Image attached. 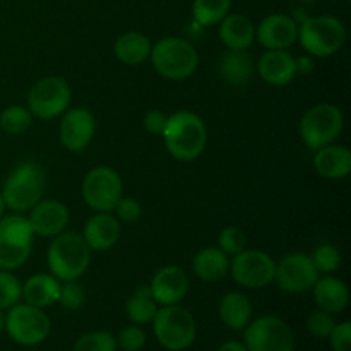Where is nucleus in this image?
I'll return each mask as SVG.
<instances>
[{"label": "nucleus", "mask_w": 351, "mask_h": 351, "mask_svg": "<svg viewBox=\"0 0 351 351\" xmlns=\"http://www.w3.org/2000/svg\"><path fill=\"white\" fill-rule=\"evenodd\" d=\"M151 324L160 345L168 351H184L195 341L197 326L194 315L178 304L158 308Z\"/></svg>", "instance_id": "obj_5"}, {"label": "nucleus", "mask_w": 351, "mask_h": 351, "mask_svg": "<svg viewBox=\"0 0 351 351\" xmlns=\"http://www.w3.org/2000/svg\"><path fill=\"white\" fill-rule=\"evenodd\" d=\"M257 74L271 86H287L297 75L295 57L287 50H267L257 62Z\"/></svg>", "instance_id": "obj_18"}, {"label": "nucleus", "mask_w": 351, "mask_h": 351, "mask_svg": "<svg viewBox=\"0 0 351 351\" xmlns=\"http://www.w3.org/2000/svg\"><path fill=\"white\" fill-rule=\"evenodd\" d=\"M153 67L160 75L173 81L191 77L199 64V55L194 45L182 38H163L151 48Z\"/></svg>", "instance_id": "obj_6"}, {"label": "nucleus", "mask_w": 351, "mask_h": 351, "mask_svg": "<svg viewBox=\"0 0 351 351\" xmlns=\"http://www.w3.org/2000/svg\"><path fill=\"white\" fill-rule=\"evenodd\" d=\"M45 171L34 161H26L14 168L5 178L2 187V197L5 208L14 213H26L41 201L45 194Z\"/></svg>", "instance_id": "obj_3"}, {"label": "nucleus", "mask_w": 351, "mask_h": 351, "mask_svg": "<svg viewBox=\"0 0 351 351\" xmlns=\"http://www.w3.org/2000/svg\"><path fill=\"white\" fill-rule=\"evenodd\" d=\"M218 351H249L245 348V345L240 341H235V339H230V341H225L221 346H219Z\"/></svg>", "instance_id": "obj_43"}, {"label": "nucleus", "mask_w": 351, "mask_h": 351, "mask_svg": "<svg viewBox=\"0 0 351 351\" xmlns=\"http://www.w3.org/2000/svg\"><path fill=\"white\" fill-rule=\"evenodd\" d=\"M295 65H297V74H311L314 71L312 55H302V57L295 58Z\"/></svg>", "instance_id": "obj_42"}, {"label": "nucleus", "mask_w": 351, "mask_h": 351, "mask_svg": "<svg viewBox=\"0 0 351 351\" xmlns=\"http://www.w3.org/2000/svg\"><path fill=\"white\" fill-rule=\"evenodd\" d=\"M31 249L19 247L0 237V269L14 271L23 266L29 257Z\"/></svg>", "instance_id": "obj_33"}, {"label": "nucleus", "mask_w": 351, "mask_h": 351, "mask_svg": "<svg viewBox=\"0 0 351 351\" xmlns=\"http://www.w3.org/2000/svg\"><path fill=\"white\" fill-rule=\"evenodd\" d=\"M34 235L38 237H57L69 225V209L64 202L57 199L40 201L27 216Z\"/></svg>", "instance_id": "obj_17"}, {"label": "nucleus", "mask_w": 351, "mask_h": 351, "mask_svg": "<svg viewBox=\"0 0 351 351\" xmlns=\"http://www.w3.org/2000/svg\"><path fill=\"white\" fill-rule=\"evenodd\" d=\"M329 341L335 351H351V324L341 322L336 324L329 335Z\"/></svg>", "instance_id": "obj_40"}, {"label": "nucleus", "mask_w": 351, "mask_h": 351, "mask_svg": "<svg viewBox=\"0 0 351 351\" xmlns=\"http://www.w3.org/2000/svg\"><path fill=\"white\" fill-rule=\"evenodd\" d=\"M335 326L336 321L332 314H328L324 311H315L307 317V331L319 339L329 338Z\"/></svg>", "instance_id": "obj_37"}, {"label": "nucleus", "mask_w": 351, "mask_h": 351, "mask_svg": "<svg viewBox=\"0 0 351 351\" xmlns=\"http://www.w3.org/2000/svg\"><path fill=\"white\" fill-rule=\"evenodd\" d=\"M23 298V285L10 271L0 269V308L14 307Z\"/></svg>", "instance_id": "obj_34"}, {"label": "nucleus", "mask_w": 351, "mask_h": 351, "mask_svg": "<svg viewBox=\"0 0 351 351\" xmlns=\"http://www.w3.org/2000/svg\"><path fill=\"white\" fill-rule=\"evenodd\" d=\"M314 168L321 177L329 180L346 178L351 171V153L348 147L328 144L315 149Z\"/></svg>", "instance_id": "obj_21"}, {"label": "nucleus", "mask_w": 351, "mask_h": 351, "mask_svg": "<svg viewBox=\"0 0 351 351\" xmlns=\"http://www.w3.org/2000/svg\"><path fill=\"white\" fill-rule=\"evenodd\" d=\"M72 351H117V338L106 331L88 332L74 343Z\"/></svg>", "instance_id": "obj_31"}, {"label": "nucleus", "mask_w": 351, "mask_h": 351, "mask_svg": "<svg viewBox=\"0 0 351 351\" xmlns=\"http://www.w3.org/2000/svg\"><path fill=\"white\" fill-rule=\"evenodd\" d=\"M57 302L67 311H77L84 305L86 293L77 281H64V285H60V293H58Z\"/></svg>", "instance_id": "obj_35"}, {"label": "nucleus", "mask_w": 351, "mask_h": 351, "mask_svg": "<svg viewBox=\"0 0 351 351\" xmlns=\"http://www.w3.org/2000/svg\"><path fill=\"white\" fill-rule=\"evenodd\" d=\"M71 86L65 79L50 75L43 77L29 89L27 108L33 117L40 120H50L64 115L71 105Z\"/></svg>", "instance_id": "obj_10"}, {"label": "nucleus", "mask_w": 351, "mask_h": 351, "mask_svg": "<svg viewBox=\"0 0 351 351\" xmlns=\"http://www.w3.org/2000/svg\"><path fill=\"white\" fill-rule=\"evenodd\" d=\"M276 263L263 250H245L235 254L230 261V273L237 285L250 290L264 288L274 280Z\"/></svg>", "instance_id": "obj_12"}, {"label": "nucleus", "mask_w": 351, "mask_h": 351, "mask_svg": "<svg viewBox=\"0 0 351 351\" xmlns=\"http://www.w3.org/2000/svg\"><path fill=\"white\" fill-rule=\"evenodd\" d=\"M3 324H5V315L2 314V308H0V332L3 331Z\"/></svg>", "instance_id": "obj_45"}, {"label": "nucleus", "mask_w": 351, "mask_h": 351, "mask_svg": "<svg viewBox=\"0 0 351 351\" xmlns=\"http://www.w3.org/2000/svg\"><path fill=\"white\" fill-rule=\"evenodd\" d=\"M219 38L228 50H247L256 41V26L243 14H228L219 23Z\"/></svg>", "instance_id": "obj_22"}, {"label": "nucleus", "mask_w": 351, "mask_h": 351, "mask_svg": "<svg viewBox=\"0 0 351 351\" xmlns=\"http://www.w3.org/2000/svg\"><path fill=\"white\" fill-rule=\"evenodd\" d=\"M156 311L158 304L153 298L149 285H137L125 304L127 317L137 326L149 324V322H153Z\"/></svg>", "instance_id": "obj_28"}, {"label": "nucleus", "mask_w": 351, "mask_h": 351, "mask_svg": "<svg viewBox=\"0 0 351 351\" xmlns=\"http://www.w3.org/2000/svg\"><path fill=\"white\" fill-rule=\"evenodd\" d=\"M60 293V281L51 274H34L23 285V298L26 304L38 308H47L57 304Z\"/></svg>", "instance_id": "obj_23"}, {"label": "nucleus", "mask_w": 351, "mask_h": 351, "mask_svg": "<svg viewBox=\"0 0 351 351\" xmlns=\"http://www.w3.org/2000/svg\"><path fill=\"white\" fill-rule=\"evenodd\" d=\"M47 263L51 276L58 281H77L88 271L91 263V249L82 235L64 230L53 237V242L48 247Z\"/></svg>", "instance_id": "obj_2"}, {"label": "nucleus", "mask_w": 351, "mask_h": 351, "mask_svg": "<svg viewBox=\"0 0 351 351\" xmlns=\"http://www.w3.org/2000/svg\"><path fill=\"white\" fill-rule=\"evenodd\" d=\"M230 9H232V0H194L192 3L195 23L204 27L221 23L230 14Z\"/></svg>", "instance_id": "obj_29"}, {"label": "nucleus", "mask_w": 351, "mask_h": 351, "mask_svg": "<svg viewBox=\"0 0 351 351\" xmlns=\"http://www.w3.org/2000/svg\"><path fill=\"white\" fill-rule=\"evenodd\" d=\"M311 261L319 274H331L341 264V254H339L338 247L331 245V243H322L314 250Z\"/></svg>", "instance_id": "obj_32"}, {"label": "nucleus", "mask_w": 351, "mask_h": 351, "mask_svg": "<svg viewBox=\"0 0 351 351\" xmlns=\"http://www.w3.org/2000/svg\"><path fill=\"white\" fill-rule=\"evenodd\" d=\"M117 216L119 221L123 223H136L143 215V208H141L139 201L134 197H120V201L115 206Z\"/></svg>", "instance_id": "obj_39"}, {"label": "nucleus", "mask_w": 351, "mask_h": 351, "mask_svg": "<svg viewBox=\"0 0 351 351\" xmlns=\"http://www.w3.org/2000/svg\"><path fill=\"white\" fill-rule=\"evenodd\" d=\"M82 239L89 249L96 252L110 250L120 239V221L110 213H96L86 221Z\"/></svg>", "instance_id": "obj_19"}, {"label": "nucleus", "mask_w": 351, "mask_h": 351, "mask_svg": "<svg viewBox=\"0 0 351 351\" xmlns=\"http://www.w3.org/2000/svg\"><path fill=\"white\" fill-rule=\"evenodd\" d=\"M3 213H5V202H3L2 194H0V218L3 216Z\"/></svg>", "instance_id": "obj_44"}, {"label": "nucleus", "mask_w": 351, "mask_h": 351, "mask_svg": "<svg viewBox=\"0 0 351 351\" xmlns=\"http://www.w3.org/2000/svg\"><path fill=\"white\" fill-rule=\"evenodd\" d=\"M168 153L178 161H194L204 153L208 129L204 120L192 112H177L168 117L161 134Z\"/></svg>", "instance_id": "obj_1"}, {"label": "nucleus", "mask_w": 351, "mask_h": 351, "mask_svg": "<svg viewBox=\"0 0 351 351\" xmlns=\"http://www.w3.org/2000/svg\"><path fill=\"white\" fill-rule=\"evenodd\" d=\"M151 293L156 304L177 305L187 297L191 281L187 273L178 266H165L151 280Z\"/></svg>", "instance_id": "obj_15"}, {"label": "nucleus", "mask_w": 351, "mask_h": 351, "mask_svg": "<svg viewBox=\"0 0 351 351\" xmlns=\"http://www.w3.org/2000/svg\"><path fill=\"white\" fill-rule=\"evenodd\" d=\"M254 71V60L245 50H228L219 60V74L232 86L249 84Z\"/></svg>", "instance_id": "obj_26"}, {"label": "nucleus", "mask_w": 351, "mask_h": 351, "mask_svg": "<svg viewBox=\"0 0 351 351\" xmlns=\"http://www.w3.org/2000/svg\"><path fill=\"white\" fill-rule=\"evenodd\" d=\"M33 123V113L21 105H10L0 112V129L9 136H19L26 132Z\"/></svg>", "instance_id": "obj_30"}, {"label": "nucleus", "mask_w": 351, "mask_h": 351, "mask_svg": "<svg viewBox=\"0 0 351 351\" xmlns=\"http://www.w3.org/2000/svg\"><path fill=\"white\" fill-rule=\"evenodd\" d=\"M312 290H314V300L319 311H324L328 314H339L345 311L350 302V291L345 281L331 274L317 278Z\"/></svg>", "instance_id": "obj_20"}, {"label": "nucleus", "mask_w": 351, "mask_h": 351, "mask_svg": "<svg viewBox=\"0 0 351 351\" xmlns=\"http://www.w3.org/2000/svg\"><path fill=\"white\" fill-rule=\"evenodd\" d=\"M167 120L168 117L163 112H160V110H151L144 117V129L149 134H153V136H161L165 130V125H167Z\"/></svg>", "instance_id": "obj_41"}, {"label": "nucleus", "mask_w": 351, "mask_h": 351, "mask_svg": "<svg viewBox=\"0 0 351 351\" xmlns=\"http://www.w3.org/2000/svg\"><path fill=\"white\" fill-rule=\"evenodd\" d=\"M256 38L266 50H287L297 41L298 24L287 14H271L259 23Z\"/></svg>", "instance_id": "obj_16"}, {"label": "nucleus", "mask_w": 351, "mask_h": 351, "mask_svg": "<svg viewBox=\"0 0 351 351\" xmlns=\"http://www.w3.org/2000/svg\"><path fill=\"white\" fill-rule=\"evenodd\" d=\"M96 132V120L89 110H67L60 122V143L72 153H81L93 141Z\"/></svg>", "instance_id": "obj_14"}, {"label": "nucleus", "mask_w": 351, "mask_h": 351, "mask_svg": "<svg viewBox=\"0 0 351 351\" xmlns=\"http://www.w3.org/2000/svg\"><path fill=\"white\" fill-rule=\"evenodd\" d=\"M243 331V345L249 351H295L293 331L276 315L257 317Z\"/></svg>", "instance_id": "obj_9"}, {"label": "nucleus", "mask_w": 351, "mask_h": 351, "mask_svg": "<svg viewBox=\"0 0 351 351\" xmlns=\"http://www.w3.org/2000/svg\"><path fill=\"white\" fill-rule=\"evenodd\" d=\"M151 45L149 38L143 33H137V31H129V33H123L122 36H119V40L115 41V57L119 58L122 64L125 65H141L149 58L151 55Z\"/></svg>", "instance_id": "obj_27"}, {"label": "nucleus", "mask_w": 351, "mask_h": 351, "mask_svg": "<svg viewBox=\"0 0 351 351\" xmlns=\"http://www.w3.org/2000/svg\"><path fill=\"white\" fill-rule=\"evenodd\" d=\"M123 184L119 171L110 167L93 168L82 182V199L96 213H110L122 197Z\"/></svg>", "instance_id": "obj_11"}, {"label": "nucleus", "mask_w": 351, "mask_h": 351, "mask_svg": "<svg viewBox=\"0 0 351 351\" xmlns=\"http://www.w3.org/2000/svg\"><path fill=\"white\" fill-rule=\"evenodd\" d=\"M219 319L232 331H242L252 319V304L249 298L239 291L226 293L219 302Z\"/></svg>", "instance_id": "obj_25"}, {"label": "nucleus", "mask_w": 351, "mask_h": 351, "mask_svg": "<svg viewBox=\"0 0 351 351\" xmlns=\"http://www.w3.org/2000/svg\"><path fill=\"white\" fill-rule=\"evenodd\" d=\"M146 345V332L139 326H129L122 329L117 339V346H120L123 351H139Z\"/></svg>", "instance_id": "obj_38"}, {"label": "nucleus", "mask_w": 351, "mask_h": 351, "mask_svg": "<svg viewBox=\"0 0 351 351\" xmlns=\"http://www.w3.org/2000/svg\"><path fill=\"white\" fill-rule=\"evenodd\" d=\"M218 245L226 256H235L245 249V235L239 226H226L219 233Z\"/></svg>", "instance_id": "obj_36"}, {"label": "nucleus", "mask_w": 351, "mask_h": 351, "mask_svg": "<svg viewBox=\"0 0 351 351\" xmlns=\"http://www.w3.org/2000/svg\"><path fill=\"white\" fill-rule=\"evenodd\" d=\"M345 117L332 103H319L305 112L300 120V137L308 149L315 151L332 144L343 132Z\"/></svg>", "instance_id": "obj_7"}, {"label": "nucleus", "mask_w": 351, "mask_h": 351, "mask_svg": "<svg viewBox=\"0 0 351 351\" xmlns=\"http://www.w3.org/2000/svg\"><path fill=\"white\" fill-rule=\"evenodd\" d=\"M3 329L14 343L23 346H36L48 338L51 322L43 308L29 304H16L5 315Z\"/></svg>", "instance_id": "obj_8"}, {"label": "nucleus", "mask_w": 351, "mask_h": 351, "mask_svg": "<svg viewBox=\"0 0 351 351\" xmlns=\"http://www.w3.org/2000/svg\"><path fill=\"white\" fill-rule=\"evenodd\" d=\"M298 41L312 57H331L346 41V27L335 16H308L298 24Z\"/></svg>", "instance_id": "obj_4"}, {"label": "nucleus", "mask_w": 351, "mask_h": 351, "mask_svg": "<svg viewBox=\"0 0 351 351\" xmlns=\"http://www.w3.org/2000/svg\"><path fill=\"white\" fill-rule=\"evenodd\" d=\"M319 273L312 264L311 256L304 252H291L285 256L274 269L278 288L287 293H305L312 290Z\"/></svg>", "instance_id": "obj_13"}, {"label": "nucleus", "mask_w": 351, "mask_h": 351, "mask_svg": "<svg viewBox=\"0 0 351 351\" xmlns=\"http://www.w3.org/2000/svg\"><path fill=\"white\" fill-rule=\"evenodd\" d=\"M298 2H302V3H314V2H317V0H298Z\"/></svg>", "instance_id": "obj_46"}, {"label": "nucleus", "mask_w": 351, "mask_h": 351, "mask_svg": "<svg viewBox=\"0 0 351 351\" xmlns=\"http://www.w3.org/2000/svg\"><path fill=\"white\" fill-rule=\"evenodd\" d=\"M192 269L195 276L208 283L223 280L228 274L230 259L221 249L216 247H208V249L199 250L192 261Z\"/></svg>", "instance_id": "obj_24"}]
</instances>
